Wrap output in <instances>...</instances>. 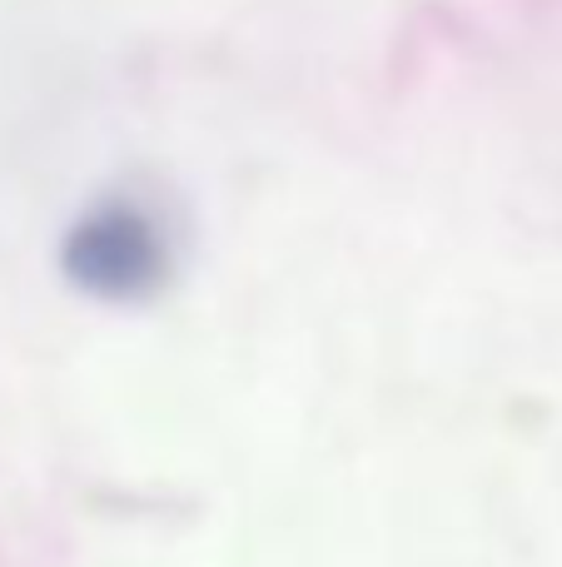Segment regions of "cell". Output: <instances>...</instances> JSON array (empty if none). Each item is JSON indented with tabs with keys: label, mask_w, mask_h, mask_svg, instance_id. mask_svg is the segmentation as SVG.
<instances>
[{
	"label": "cell",
	"mask_w": 562,
	"mask_h": 567,
	"mask_svg": "<svg viewBox=\"0 0 562 567\" xmlns=\"http://www.w3.org/2000/svg\"><path fill=\"white\" fill-rule=\"evenodd\" d=\"M60 265L75 289L95 299H145L169 275V235L135 199H110L75 219Z\"/></svg>",
	"instance_id": "1"
}]
</instances>
